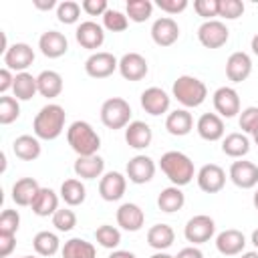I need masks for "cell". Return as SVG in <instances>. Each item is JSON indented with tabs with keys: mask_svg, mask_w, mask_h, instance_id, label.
I'll use <instances>...</instances> for the list:
<instances>
[{
	"mask_svg": "<svg viewBox=\"0 0 258 258\" xmlns=\"http://www.w3.org/2000/svg\"><path fill=\"white\" fill-rule=\"evenodd\" d=\"M30 208L40 218H48V216L52 218L54 212L58 210V196H56V191L50 189V187H40Z\"/></svg>",
	"mask_w": 258,
	"mask_h": 258,
	"instance_id": "29",
	"label": "cell"
},
{
	"mask_svg": "<svg viewBox=\"0 0 258 258\" xmlns=\"http://www.w3.org/2000/svg\"><path fill=\"white\" fill-rule=\"evenodd\" d=\"M252 137H254V143H256V145H258V131H256V133H254V135H252Z\"/></svg>",
	"mask_w": 258,
	"mask_h": 258,
	"instance_id": "60",
	"label": "cell"
},
{
	"mask_svg": "<svg viewBox=\"0 0 258 258\" xmlns=\"http://www.w3.org/2000/svg\"><path fill=\"white\" fill-rule=\"evenodd\" d=\"M198 187L206 194H218L226 185V171L218 163H206L196 173Z\"/></svg>",
	"mask_w": 258,
	"mask_h": 258,
	"instance_id": "12",
	"label": "cell"
},
{
	"mask_svg": "<svg viewBox=\"0 0 258 258\" xmlns=\"http://www.w3.org/2000/svg\"><path fill=\"white\" fill-rule=\"evenodd\" d=\"M171 95L177 99V103H181L185 109H194L200 107L206 97H208V87L204 81H200L198 77L191 75H181L173 81L171 85Z\"/></svg>",
	"mask_w": 258,
	"mask_h": 258,
	"instance_id": "4",
	"label": "cell"
},
{
	"mask_svg": "<svg viewBox=\"0 0 258 258\" xmlns=\"http://www.w3.org/2000/svg\"><path fill=\"white\" fill-rule=\"evenodd\" d=\"M101 123L107 129H125L131 123V105L121 97H111L101 105Z\"/></svg>",
	"mask_w": 258,
	"mask_h": 258,
	"instance_id": "5",
	"label": "cell"
},
{
	"mask_svg": "<svg viewBox=\"0 0 258 258\" xmlns=\"http://www.w3.org/2000/svg\"><path fill=\"white\" fill-rule=\"evenodd\" d=\"M155 175V161L149 157V155H135L127 161V177L129 181L137 183V185H143L147 181H151Z\"/></svg>",
	"mask_w": 258,
	"mask_h": 258,
	"instance_id": "15",
	"label": "cell"
},
{
	"mask_svg": "<svg viewBox=\"0 0 258 258\" xmlns=\"http://www.w3.org/2000/svg\"><path fill=\"white\" fill-rule=\"evenodd\" d=\"M2 60H4L6 69L16 71V73H26V69L34 62V50L26 42H14L2 54Z\"/></svg>",
	"mask_w": 258,
	"mask_h": 258,
	"instance_id": "9",
	"label": "cell"
},
{
	"mask_svg": "<svg viewBox=\"0 0 258 258\" xmlns=\"http://www.w3.org/2000/svg\"><path fill=\"white\" fill-rule=\"evenodd\" d=\"M125 141L131 149H145L153 141V131L145 121H131L125 127Z\"/></svg>",
	"mask_w": 258,
	"mask_h": 258,
	"instance_id": "24",
	"label": "cell"
},
{
	"mask_svg": "<svg viewBox=\"0 0 258 258\" xmlns=\"http://www.w3.org/2000/svg\"><path fill=\"white\" fill-rule=\"evenodd\" d=\"M214 109L224 119H232L240 113V95L234 87H220L214 91Z\"/></svg>",
	"mask_w": 258,
	"mask_h": 258,
	"instance_id": "10",
	"label": "cell"
},
{
	"mask_svg": "<svg viewBox=\"0 0 258 258\" xmlns=\"http://www.w3.org/2000/svg\"><path fill=\"white\" fill-rule=\"evenodd\" d=\"M250 240H252V244H254V246H256V250H258V228L252 232V238H250Z\"/></svg>",
	"mask_w": 258,
	"mask_h": 258,
	"instance_id": "58",
	"label": "cell"
},
{
	"mask_svg": "<svg viewBox=\"0 0 258 258\" xmlns=\"http://www.w3.org/2000/svg\"><path fill=\"white\" fill-rule=\"evenodd\" d=\"M196 131L206 141H220L224 139V133H226L224 119L218 113H204L196 123Z\"/></svg>",
	"mask_w": 258,
	"mask_h": 258,
	"instance_id": "22",
	"label": "cell"
},
{
	"mask_svg": "<svg viewBox=\"0 0 258 258\" xmlns=\"http://www.w3.org/2000/svg\"><path fill=\"white\" fill-rule=\"evenodd\" d=\"M38 48L46 58H58L69 50V40L58 30H46L38 38Z\"/></svg>",
	"mask_w": 258,
	"mask_h": 258,
	"instance_id": "21",
	"label": "cell"
},
{
	"mask_svg": "<svg viewBox=\"0 0 258 258\" xmlns=\"http://www.w3.org/2000/svg\"><path fill=\"white\" fill-rule=\"evenodd\" d=\"M18 228H20V214L16 210H4L0 214V234L16 236Z\"/></svg>",
	"mask_w": 258,
	"mask_h": 258,
	"instance_id": "45",
	"label": "cell"
},
{
	"mask_svg": "<svg viewBox=\"0 0 258 258\" xmlns=\"http://www.w3.org/2000/svg\"><path fill=\"white\" fill-rule=\"evenodd\" d=\"M230 38V30L222 20H204L198 28V40L206 46V48H220L228 42Z\"/></svg>",
	"mask_w": 258,
	"mask_h": 258,
	"instance_id": "8",
	"label": "cell"
},
{
	"mask_svg": "<svg viewBox=\"0 0 258 258\" xmlns=\"http://www.w3.org/2000/svg\"><path fill=\"white\" fill-rule=\"evenodd\" d=\"M216 248L224 256L242 254L244 248H246V236L236 228H228V230H224L216 236Z\"/></svg>",
	"mask_w": 258,
	"mask_h": 258,
	"instance_id": "20",
	"label": "cell"
},
{
	"mask_svg": "<svg viewBox=\"0 0 258 258\" xmlns=\"http://www.w3.org/2000/svg\"><path fill=\"white\" fill-rule=\"evenodd\" d=\"M240 258H258V250H252V252H242Z\"/></svg>",
	"mask_w": 258,
	"mask_h": 258,
	"instance_id": "56",
	"label": "cell"
},
{
	"mask_svg": "<svg viewBox=\"0 0 258 258\" xmlns=\"http://www.w3.org/2000/svg\"><path fill=\"white\" fill-rule=\"evenodd\" d=\"M95 240L103 246V248H109V250H115L119 244H121V232L119 228L111 226V224H103L95 230Z\"/></svg>",
	"mask_w": 258,
	"mask_h": 258,
	"instance_id": "39",
	"label": "cell"
},
{
	"mask_svg": "<svg viewBox=\"0 0 258 258\" xmlns=\"http://www.w3.org/2000/svg\"><path fill=\"white\" fill-rule=\"evenodd\" d=\"M149 258H175V256H171V254H167V252H155V254L149 256Z\"/></svg>",
	"mask_w": 258,
	"mask_h": 258,
	"instance_id": "57",
	"label": "cell"
},
{
	"mask_svg": "<svg viewBox=\"0 0 258 258\" xmlns=\"http://www.w3.org/2000/svg\"><path fill=\"white\" fill-rule=\"evenodd\" d=\"M12 151L22 161H34L40 157L42 145H40V139L36 135H20L12 141Z\"/></svg>",
	"mask_w": 258,
	"mask_h": 258,
	"instance_id": "28",
	"label": "cell"
},
{
	"mask_svg": "<svg viewBox=\"0 0 258 258\" xmlns=\"http://www.w3.org/2000/svg\"><path fill=\"white\" fill-rule=\"evenodd\" d=\"M81 8L89 16H103L109 10V4H107V0H83L81 2Z\"/></svg>",
	"mask_w": 258,
	"mask_h": 258,
	"instance_id": "49",
	"label": "cell"
},
{
	"mask_svg": "<svg viewBox=\"0 0 258 258\" xmlns=\"http://www.w3.org/2000/svg\"><path fill=\"white\" fill-rule=\"evenodd\" d=\"M60 198L67 206L75 208V206H81L85 200H87V187L81 179L77 177H71V179H64L62 185H60Z\"/></svg>",
	"mask_w": 258,
	"mask_h": 258,
	"instance_id": "34",
	"label": "cell"
},
{
	"mask_svg": "<svg viewBox=\"0 0 258 258\" xmlns=\"http://www.w3.org/2000/svg\"><path fill=\"white\" fill-rule=\"evenodd\" d=\"M12 87H14V73L4 67V69L0 71V93L6 95Z\"/></svg>",
	"mask_w": 258,
	"mask_h": 258,
	"instance_id": "51",
	"label": "cell"
},
{
	"mask_svg": "<svg viewBox=\"0 0 258 258\" xmlns=\"http://www.w3.org/2000/svg\"><path fill=\"white\" fill-rule=\"evenodd\" d=\"M20 258H36V256H20Z\"/></svg>",
	"mask_w": 258,
	"mask_h": 258,
	"instance_id": "61",
	"label": "cell"
},
{
	"mask_svg": "<svg viewBox=\"0 0 258 258\" xmlns=\"http://www.w3.org/2000/svg\"><path fill=\"white\" fill-rule=\"evenodd\" d=\"M214 234H216V222L210 216H206V214H198V216L189 218L185 228H183L185 240L191 242L194 246L210 242L214 238Z\"/></svg>",
	"mask_w": 258,
	"mask_h": 258,
	"instance_id": "6",
	"label": "cell"
},
{
	"mask_svg": "<svg viewBox=\"0 0 258 258\" xmlns=\"http://www.w3.org/2000/svg\"><path fill=\"white\" fill-rule=\"evenodd\" d=\"M175 240V232L169 224H155L147 230V244L157 250V252H165Z\"/></svg>",
	"mask_w": 258,
	"mask_h": 258,
	"instance_id": "30",
	"label": "cell"
},
{
	"mask_svg": "<svg viewBox=\"0 0 258 258\" xmlns=\"http://www.w3.org/2000/svg\"><path fill=\"white\" fill-rule=\"evenodd\" d=\"M159 167L165 173V177L171 181V185L177 187L187 185L196 175L194 161L183 151H165L159 159Z\"/></svg>",
	"mask_w": 258,
	"mask_h": 258,
	"instance_id": "2",
	"label": "cell"
},
{
	"mask_svg": "<svg viewBox=\"0 0 258 258\" xmlns=\"http://www.w3.org/2000/svg\"><path fill=\"white\" fill-rule=\"evenodd\" d=\"M242 14H244V2H240V0H220L218 16H222L226 20H236Z\"/></svg>",
	"mask_w": 258,
	"mask_h": 258,
	"instance_id": "46",
	"label": "cell"
},
{
	"mask_svg": "<svg viewBox=\"0 0 258 258\" xmlns=\"http://www.w3.org/2000/svg\"><path fill=\"white\" fill-rule=\"evenodd\" d=\"M151 38L157 46H171L179 38V26L171 16H161L151 24Z\"/></svg>",
	"mask_w": 258,
	"mask_h": 258,
	"instance_id": "18",
	"label": "cell"
},
{
	"mask_svg": "<svg viewBox=\"0 0 258 258\" xmlns=\"http://www.w3.org/2000/svg\"><path fill=\"white\" fill-rule=\"evenodd\" d=\"M109 258H137V256L133 252H129V250H113L109 254Z\"/></svg>",
	"mask_w": 258,
	"mask_h": 258,
	"instance_id": "54",
	"label": "cell"
},
{
	"mask_svg": "<svg viewBox=\"0 0 258 258\" xmlns=\"http://www.w3.org/2000/svg\"><path fill=\"white\" fill-rule=\"evenodd\" d=\"M125 14L133 22H145L153 14V4L149 0H127Z\"/></svg>",
	"mask_w": 258,
	"mask_h": 258,
	"instance_id": "38",
	"label": "cell"
},
{
	"mask_svg": "<svg viewBox=\"0 0 258 258\" xmlns=\"http://www.w3.org/2000/svg\"><path fill=\"white\" fill-rule=\"evenodd\" d=\"M52 226L58 232H71L77 226V214L71 208H58L52 216Z\"/></svg>",
	"mask_w": 258,
	"mask_h": 258,
	"instance_id": "43",
	"label": "cell"
},
{
	"mask_svg": "<svg viewBox=\"0 0 258 258\" xmlns=\"http://www.w3.org/2000/svg\"><path fill=\"white\" fill-rule=\"evenodd\" d=\"M36 83H38V95L46 99H54L62 93V77L56 71H42L40 75H36Z\"/></svg>",
	"mask_w": 258,
	"mask_h": 258,
	"instance_id": "33",
	"label": "cell"
},
{
	"mask_svg": "<svg viewBox=\"0 0 258 258\" xmlns=\"http://www.w3.org/2000/svg\"><path fill=\"white\" fill-rule=\"evenodd\" d=\"M238 125L242 129V133H250L254 135L258 131V107H246L240 111L238 117Z\"/></svg>",
	"mask_w": 258,
	"mask_h": 258,
	"instance_id": "44",
	"label": "cell"
},
{
	"mask_svg": "<svg viewBox=\"0 0 258 258\" xmlns=\"http://www.w3.org/2000/svg\"><path fill=\"white\" fill-rule=\"evenodd\" d=\"M75 175L81 179H97L103 177L105 171V159L101 155H87V157H77L75 159Z\"/></svg>",
	"mask_w": 258,
	"mask_h": 258,
	"instance_id": "25",
	"label": "cell"
},
{
	"mask_svg": "<svg viewBox=\"0 0 258 258\" xmlns=\"http://www.w3.org/2000/svg\"><path fill=\"white\" fill-rule=\"evenodd\" d=\"M139 101H141L143 111L149 113V115H153V117L167 113L169 111V105H171V97L163 89H159V87H147L141 93Z\"/></svg>",
	"mask_w": 258,
	"mask_h": 258,
	"instance_id": "14",
	"label": "cell"
},
{
	"mask_svg": "<svg viewBox=\"0 0 258 258\" xmlns=\"http://www.w3.org/2000/svg\"><path fill=\"white\" fill-rule=\"evenodd\" d=\"M175 258H204V254H202L200 248H196V246H187V248H181V250L175 254Z\"/></svg>",
	"mask_w": 258,
	"mask_h": 258,
	"instance_id": "52",
	"label": "cell"
},
{
	"mask_svg": "<svg viewBox=\"0 0 258 258\" xmlns=\"http://www.w3.org/2000/svg\"><path fill=\"white\" fill-rule=\"evenodd\" d=\"M185 204V196L181 191V187L177 185H169V187H163L157 196V208L165 214H173V212H179Z\"/></svg>",
	"mask_w": 258,
	"mask_h": 258,
	"instance_id": "31",
	"label": "cell"
},
{
	"mask_svg": "<svg viewBox=\"0 0 258 258\" xmlns=\"http://www.w3.org/2000/svg\"><path fill=\"white\" fill-rule=\"evenodd\" d=\"M62 258H97V250L85 238H71L60 248Z\"/></svg>",
	"mask_w": 258,
	"mask_h": 258,
	"instance_id": "36",
	"label": "cell"
},
{
	"mask_svg": "<svg viewBox=\"0 0 258 258\" xmlns=\"http://www.w3.org/2000/svg\"><path fill=\"white\" fill-rule=\"evenodd\" d=\"M165 129L169 135L183 137L194 129V117L187 109H175L165 117Z\"/></svg>",
	"mask_w": 258,
	"mask_h": 258,
	"instance_id": "27",
	"label": "cell"
},
{
	"mask_svg": "<svg viewBox=\"0 0 258 258\" xmlns=\"http://www.w3.org/2000/svg\"><path fill=\"white\" fill-rule=\"evenodd\" d=\"M222 151L224 155L228 157H234V159H242L244 155H248L250 151V139L246 137V133H228L224 139H222Z\"/></svg>",
	"mask_w": 258,
	"mask_h": 258,
	"instance_id": "32",
	"label": "cell"
},
{
	"mask_svg": "<svg viewBox=\"0 0 258 258\" xmlns=\"http://www.w3.org/2000/svg\"><path fill=\"white\" fill-rule=\"evenodd\" d=\"M143 224H145V214L137 204L125 202L117 208V226H121L123 230L137 232L143 228Z\"/></svg>",
	"mask_w": 258,
	"mask_h": 258,
	"instance_id": "23",
	"label": "cell"
},
{
	"mask_svg": "<svg viewBox=\"0 0 258 258\" xmlns=\"http://www.w3.org/2000/svg\"><path fill=\"white\" fill-rule=\"evenodd\" d=\"M228 177L240 189H252L258 185V165L246 159H238L230 165Z\"/></svg>",
	"mask_w": 258,
	"mask_h": 258,
	"instance_id": "11",
	"label": "cell"
},
{
	"mask_svg": "<svg viewBox=\"0 0 258 258\" xmlns=\"http://www.w3.org/2000/svg\"><path fill=\"white\" fill-rule=\"evenodd\" d=\"M252 73V58L248 52H242V50H236L228 56L226 60V77L232 81V83H242L250 77Z\"/></svg>",
	"mask_w": 258,
	"mask_h": 258,
	"instance_id": "19",
	"label": "cell"
},
{
	"mask_svg": "<svg viewBox=\"0 0 258 258\" xmlns=\"http://www.w3.org/2000/svg\"><path fill=\"white\" fill-rule=\"evenodd\" d=\"M81 10L83 8H81L79 2H75V0H62L56 6V18L62 24H75L81 18Z\"/></svg>",
	"mask_w": 258,
	"mask_h": 258,
	"instance_id": "40",
	"label": "cell"
},
{
	"mask_svg": "<svg viewBox=\"0 0 258 258\" xmlns=\"http://www.w3.org/2000/svg\"><path fill=\"white\" fill-rule=\"evenodd\" d=\"M20 117V105L16 97H8L2 95L0 97V123L2 125H10Z\"/></svg>",
	"mask_w": 258,
	"mask_h": 258,
	"instance_id": "41",
	"label": "cell"
},
{
	"mask_svg": "<svg viewBox=\"0 0 258 258\" xmlns=\"http://www.w3.org/2000/svg\"><path fill=\"white\" fill-rule=\"evenodd\" d=\"M64 121H67L64 109L56 103H48L36 113V117L32 121V131L38 139L54 141L64 131Z\"/></svg>",
	"mask_w": 258,
	"mask_h": 258,
	"instance_id": "1",
	"label": "cell"
},
{
	"mask_svg": "<svg viewBox=\"0 0 258 258\" xmlns=\"http://www.w3.org/2000/svg\"><path fill=\"white\" fill-rule=\"evenodd\" d=\"M119 71V58L107 50H97L85 60V73L93 79H107Z\"/></svg>",
	"mask_w": 258,
	"mask_h": 258,
	"instance_id": "7",
	"label": "cell"
},
{
	"mask_svg": "<svg viewBox=\"0 0 258 258\" xmlns=\"http://www.w3.org/2000/svg\"><path fill=\"white\" fill-rule=\"evenodd\" d=\"M32 246H34V252L38 256H54L58 250H60V240L54 232H48V230H42L38 232L34 238H32Z\"/></svg>",
	"mask_w": 258,
	"mask_h": 258,
	"instance_id": "37",
	"label": "cell"
},
{
	"mask_svg": "<svg viewBox=\"0 0 258 258\" xmlns=\"http://www.w3.org/2000/svg\"><path fill=\"white\" fill-rule=\"evenodd\" d=\"M252 202H254V208L258 210V189L254 191V198H252Z\"/></svg>",
	"mask_w": 258,
	"mask_h": 258,
	"instance_id": "59",
	"label": "cell"
},
{
	"mask_svg": "<svg viewBox=\"0 0 258 258\" xmlns=\"http://www.w3.org/2000/svg\"><path fill=\"white\" fill-rule=\"evenodd\" d=\"M155 6L165 14H179L187 8V0H157Z\"/></svg>",
	"mask_w": 258,
	"mask_h": 258,
	"instance_id": "48",
	"label": "cell"
},
{
	"mask_svg": "<svg viewBox=\"0 0 258 258\" xmlns=\"http://www.w3.org/2000/svg\"><path fill=\"white\" fill-rule=\"evenodd\" d=\"M127 26H129V18L121 10L109 8L103 14V28H107L109 32H123V30H127Z\"/></svg>",
	"mask_w": 258,
	"mask_h": 258,
	"instance_id": "42",
	"label": "cell"
},
{
	"mask_svg": "<svg viewBox=\"0 0 258 258\" xmlns=\"http://www.w3.org/2000/svg\"><path fill=\"white\" fill-rule=\"evenodd\" d=\"M32 4H34V8H38V10H50V8L58 6L54 0H34Z\"/></svg>",
	"mask_w": 258,
	"mask_h": 258,
	"instance_id": "53",
	"label": "cell"
},
{
	"mask_svg": "<svg viewBox=\"0 0 258 258\" xmlns=\"http://www.w3.org/2000/svg\"><path fill=\"white\" fill-rule=\"evenodd\" d=\"M250 48H252V52L258 56V32L252 36V42H250Z\"/></svg>",
	"mask_w": 258,
	"mask_h": 258,
	"instance_id": "55",
	"label": "cell"
},
{
	"mask_svg": "<svg viewBox=\"0 0 258 258\" xmlns=\"http://www.w3.org/2000/svg\"><path fill=\"white\" fill-rule=\"evenodd\" d=\"M127 189V177L121 171H107L103 173L99 181V196L105 202H117L125 196Z\"/></svg>",
	"mask_w": 258,
	"mask_h": 258,
	"instance_id": "16",
	"label": "cell"
},
{
	"mask_svg": "<svg viewBox=\"0 0 258 258\" xmlns=\"http://www.w3.org/2000/svg\"><path fill=\"white\" fill-rule=\"evenodd\" d=\"M119 73L125 81H141L149 73V64L143 54L139 52H125L119 58Z\"/></svg>",
	"mask_w": 258,
	"mask_h": 258,
	"instance_id": "13",
	"label": "cell"
},
{
	"mask_svg": "<svg viewBox=\"0 0 258 258\" xmlns=\"http://www.w3.org/2000/svg\"><path fill=\"white\" fill-rule=\"evenodd\" d=\"M16 248V236L0 234V258H8Z\"/></svg>",
	"mask_w": 258,
	"mask_h": 258,
	"instance_id": "50",
	"label": "cell"
},
{
	"mask_svg": "<svg viewBox=\"0 0 258 258\" xmlns=\"http://www.w3.org/2000/svg\"><path fill=\"white\" fill-rule=\"evenodd\" d=\"M67 141H69L71 149L77 153V157L97 155V151L101 147L99 133L87 121H73L67 129Z\"/></svg>",
	"mask_w": 258,
	"mask_h": 258,
	"instance_id": "3",
	"label": "cell"
},
{
	"mask_svg": "<svg viewBox=\"0 0 258 258\" xmlns=\"http://www.w3.org/2000/svg\"><path fill=\"white\" fill-rule=\"evenodd\" d=\"M218 6H220V0H196L194 2V10L198 12V16L206 20H214V16H218Z\"/></svg>",
	"mask_w": 258,
	"mask_h": 258,
	"instance_id": "47",
	"label": "cell"
},
{
	"mask_svg": "<svg viewBox=\"0 0 258 258\" xmlns=\"http://www.w3.org/2000/svg\"><path fill=\"white\" fill-rule=\"evenodd\" d=\"M75 38L77 42L87 48V50H97L101 48V44L105 42V28L93 20H85L77 26L75 30Z\"/></svg>",
	"mask_w": 258,
	"mask_h": 258,
	"instance_id": "17",
	"label": "cell"
},
{
	"mask_svg": "<svg viewBox=\"0 0 258 258\" xmlns=\"http://www.w3.org/2000/svg\"><path fill=\"white\" fill-rule=\"evenodd\" d=\"M38 189H40V185H38V181L34 177H20L12 185V202L16 206H20V208L32 206Z\"/></svg>",
	"mask_w": 258,
	"mask_h": 258,
	"instance_id": "26",
	"label": "cell"
},
{
	"mask_svg": "<svg viewBox=\"0 0 258 258\" xmlns=\"http://www.w3.org/2000/svg\"><path fill=\"white\" fill-rule=\"evenodd\" d=\"M12 93L18 101H30L36 93H38V83L36 77H32L30 73H16L14 75V87Z\"/></svg>",
	"mask_w": 258,
	"mask_h": 258,
	"instance_id": "35",
	"label": "cell"
}]
</instances>
